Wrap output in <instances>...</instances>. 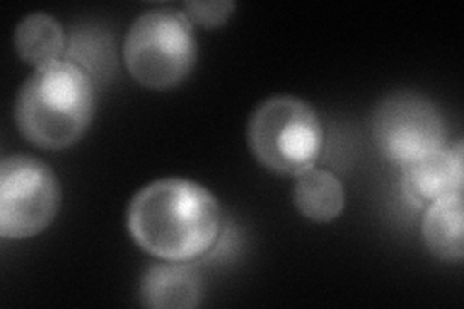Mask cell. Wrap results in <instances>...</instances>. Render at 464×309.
Masks as SVG:
<instances>
[{
	"label": "cell",
	"instance_id": "cell-1",
	"mask_svg": "<svg viewBox=\"0 0 464 309\" xmlns=\"http://www.w3.org/2000/svg\"><path fill=\"white\" fill-rule=\"evenodd\" d=\"M128 230L150 256L186 263L213 247L221 232V205L186 179H161L141 188L128 205Z\"/></svg>",
	"mask_w": 464,
	"mask_h": 309
},
{
	"label": "cell",
	"instance_id": "cell-2",
	"mask_svg": "<svg viewBox=\"0 0 464 309\" xmlns=\"http://www.w3.org/2000/svg\"><path fill=\"white\" fill-rule=\"evenodd\" d=\"M95 112L90 72L70 61L35 68L16 101L20 134L41 150L61 151L82 140Z\"/></svg>",
	"mask_w": 464,
	"mask_h": 309
},
{
	"label": "cell",
	"instance_id": "cell-3",
	"mask_svg": "<svg viewBox=\"0 0 464 309\" xmlns=\"http://www.w3.org/2000/svg\"><path fill=\"white\" fill-rule=\"evenodd\" d=\"M122 54L130 76L140 85L155 92L172 90L196 64L194 24L180 10L145 12L130 25Z\"/></svg>",
	"mask_w": 464,
	"mask_h": 309
},
{
	"label": "cell",
	"instance_id": "cell-4",
	"mask_svg": "<svg viewBox=\"0 0 464 309\" xmlns=\"http://www.w3.org/2000/svg\"><path fill=\"white\" fill-rule=\"evenodd\" d=\"M248 143L261 167L300 176L314 169L324 147V126L306 101L281 95L261 102L248 122Z\"/></svg>",
	"mask_w": 464,
	"mask_h": 309
},
{
	"label": "cell",
	"instance_id": "cell-5",
	"mask_svg": "<svg viewBox=\"0 0 464 309\" xmlns=\"http://www.w3.org/2000/svg\"><path fill=\"white\" fill-rule=\"evenodd\" d=\"M61 208V186L41 159L10 155L0 165V237L34 238L51 227Z\"/></svg>",
	"mask_w": 464,
	"mask_h": 309
},
{
	"label": "cell",
	"instance_id": "cell-6",
	"mask_svg": "<svg viewBox=\"0 0 464 309\" xmlns=\"http://www.w3.org/2000/svg\"><path fill=\"white\" fill-rule=\"evenodd\" d=\"M372 130L382 155L401 167H409L447 145L438 107L409 92L389 95L377 105Z\"/></svg>",
	"mask_w": 464,
	"mask_h": 309
},
{
	"label": "cell",
	"instance_id": "cell-7",
	"mask_svg": "<svg viewBox=\"0 0 464 309\" xmlns=\"http://www.w3.org/2000/svg\"><path fill=\"white\" fill-rule=\"evenodd\" d=\"M464 188L462 141L445 145L416 163L402 167V189L416 208H428L443 196L457 194Z\"/></svg>",
	"mask_w": 464,
	"mask_h": 309
},
{
	"label": "cell",
	"instance_id": "cell-8",
	"mask_svg": "<svg viewBox=\"0 0 464 309\" xmlns=\"http://www.w3.org/2000/svg\"><path fill=\"white\" fill-rule=\"evenodd\" d=\"M201 296L199 276L192 267L167 261L155 265L143 276V304L159 309H188L196 307Z\"/></svg>",
	"mask_w": 464,
	"mask_h": 309
},
{
	"label": "cell",
	"instance_id": "cell-9",
	"mask_svg": "<svg viewBox=\"0 0 464 309\" xmlns=\"http://www.w3.org/2000/svg\"><path fill=\"white\" fill-rule=\"evenodd\" d=\"M464 209L462 191L440 198L426 208L422 237L430 252L443 261H462L464 257Z\"/></svg>",
	"mask_w": 464,
	"mask_h": 309
},
{
	"label": "cell",
	"instance_id": "cell-10",
	"mask_svg": "<svg viewBox=\"0 0 464 309\" xmlns=\"http://www.w3.org/2000/svg\"><path fill=\"white\" fill-rule=\"evenodd\" d=\"M14 47L22 61L34 68L63 61L66 53L64 27L51 14L34 12L18 24Z\"/></svg>",
	"mask_w": 464,
	"mask_h": 309
},
{
	"label": "cell",
	"instance_id": "cell-11",
	"mask_svg": "<svg viewBox=\"0 0 464 309\" xmlns=\"http://www.w3.org/2000/svg\"><path fill=\"white\" fill-rule=\"evenodd\" d=\"M295 205L298 211L314 223H331L344 209V186L335 174L324 169H310L296 176Z\"/></svg>",
	"mask_w": 464,
	"mask_h": 309
},
{
	"label": "cell",
	"instance_id": "cell-12",
	"mask_svg": "<svg viewBox=\"0 0 464 309\" xmlns=\"http://www.w3.org/2000/svg\"><path fill=\"white\" fill-rule=\"evenodd\" d=\"M237 5L228 3V0H211V3H186L184 5V14L190 18L192 24H198L201 27H219L223 25L235 12Z\"/></svg>",
	"mask_w": 464,
	"mask_h": 309
}]
</instances>
